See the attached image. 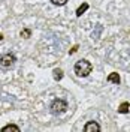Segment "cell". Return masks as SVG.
Instances as JSON below:
<instances>
[{"label": "cell", "mask_w": 130, "mask_h": 132, "mask_svg": "<svg viewBox=\"0 0 130 132\" xmlns=\"http://www.w3.org/2000/svg\"><path fill=\"white\" fill-rule=\"evenodd\" d=\"M73 71H75V74L78 75V77H88L91 74V71H93V65L90 63L88 60H85V59H82V60H78L75 66H73Z\"/></svg>", "instance_id": "6da1fadb"}, {"label": "cell", "mask_w": 130, "mask_h": 132, "mask_svg": "<svg viewBox=\"0 0 130 132\" xmlns=\"http://www.w3.org/2000/svg\"><path fill=\"white\" fill-rule=\"evenodd\" d=\"M67 108H69L67 101H64V99H54L51 102V105H49V111L54 116H61L67 111Z\"/></svg>", "instance_id": "7a4b0ae2"}, {"label": "cell", "mask_w": 130, "mask_h": 132, "mask_svg": "<svg viewBox=\"0 0 130 132\" xmlns=\"http://www.w3.org/2000/svg\"><path fill=\"white\" fill-rule=\"evenodd\" d=\"M15 62H16V57H15V54H12V53H5L0 57V65L3 68H11V66L15 65Z\"/></svg>", "instance_id": "3957f363"}, {"label": "cell", "mask_w": 130, "mask_h": 132, "mask_svg": "<svg viewBox=\"0 0 130 132\" xmlns=\"http://www.w3.org/2000/svg\"><path fill=\"white\" fill-rule=\"evenodd\" d=\"M84 132H100V125L94 120H91L84 126Z\"/></svg>", "instance_id": "277c9868"}, {"label": "cell", "mask_w": 130, "mask_h": 132, "mask_svg": "<svg viewBox=\"0 0 130 132\" xmlns=\"http://www.w3.org/2000/svg\"><path fill=\"white\" fill-rule=\"evenodd\" d=\"M106 81L108 82H112V84H120V75L117 74V72H112V74L108 75V78H106Z\"/></svg>", "instance_id": "5b68a950"}, {"label": "cell", "mask_w": 130, "mask_h": 132, "mask_svg": "<svg viewBox=\"0 0 130 132\" xmlns=\"http://www.w3.org/2000/svg\"><path fill=\"white\" fill-rule=\"evenodd\" d=\"M129 110H130V104L126 101V102H123L121 105L118 107V113H120V114H127Z\"/></svg>", "instance_id": "8992f818"}, {"label": "cell", "mask_w": 130, "mask_h": 132, "mask_svg": "<svg viewBox=\"0 0 130 132\" xmlns=\"http://www.w3.org/2000/svg\"><path fill=\"white\" fill-rule=\"evenodd\" d=\"M88 8H90V5L87 3V2H84L81 6L76 9V16H82V14H85V11H87Z\"/></svg>", "instance_id": "52a82bcc"}, {"label": "cell", "mask_w": 130, "mask_h": 132, "mask_svg": "<svg viewBox=\"0 0 130 132\" xmlns=\"http://www.w3.org/2000/svg\"><path fill=\"white\" fill-rule=\"evenodd\" d=\"M11 131H14V132H20L21 129H20V126H16V125H6L5 128H2V132H11Z\"/></svg>", "instance_id": "ba28073f"}, {"label": "cell", "mask_w": 130, "mask_h": 132, "mask_svg": "<svg viewBox=\"0 0 130 132\" xmlns=\"http://www.w3.org/2000/svg\"><path fill=\"white\" fill-rule=\"evenodd\" d=\"M52 77H54V80H55V81H60V80L63 78V71H61V69H58V68H55V69L52 71Z\"/></svg>", "instance_id": "9c48e42d"}, {"label": "cell", "mask_w": 130, "mask_h": 132, "mask_svg": "<svg viewBox=\"0 0 130 132\" xmlns=\"http://www.w3.org/2000/svg\"><path fill=\"white\" fill-rule=\"evenodd\" d=\"M20 36L24 38V39H29V38L32 36V30H30V29H23V30L20 32Z\"/></svg>", "instance_id": "30bf717a"}, {"label": "cell", "mask_w": 130, "mask_h": 132, "mask_svg": "<svg viewBox=\"0 0 130 132\" xmlns=\"http://www.w3.org/2000/svg\"><path fill=\"white\" fill-rule=\"evenodd\" d=\"M51 3L55 5V6H64L67 3V0H51Z\"/></svg>", "instance_id": "8fae6325"}, {"label": "cell", "mask_w": 130, "mask_h": 132, "mask_svg": "<svg viewBox=\"0 0 130 132\" xmlns=\"http://www.w3.org/2000/svg\"><path fill=\"white\" fill-rule=\"evenodd\" d=\"M76 51H78V45H75V47H73V48L70 50V51H69V54H75Z\"/></svg>", "instance_id": "7c38bea8"}, {"label": "cell", "mask_w": 130, "mask_h": 132, "mask_svg": "<svg viewBox=\"0 0 130 132\" xmlns=\"http://www.w3.org/2000/svg\"><path fill=\"white\" fill-rule=\"evenodd\" d=\"M0 41H3V35L2 33H0Z\"/></svg>", "instance_id": "4fadbf2b"}]
</instances>
